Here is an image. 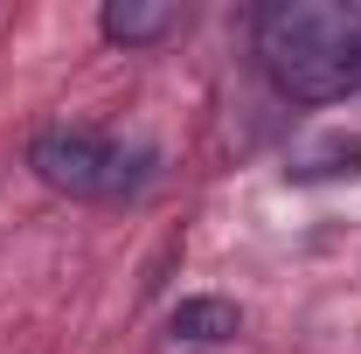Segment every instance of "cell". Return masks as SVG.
<instances>
[{
    "label": "cell",
    "mask_w": 361,
    "mask_h": 354,
    "mask_svg": "<svg viewBox=\"0 0 361 354\" xmlns=\"http://www.w3.org/2000/svg\"><path fill=\"white\" fill-rule=\"evenodd\" d=\"M257 56L299 104L361 90V0H271L257 7Z\"/></svg>",
    "instance_id": "obj_1"
},
{
    "label": "cell",
    "mask_w": 361,
    "mask_h": 354,
    "mask_svg": "<svg viewBox=\"0 0 361 354\" xmlns=\"http://www.w3.org/2000/svg\"><path fill=\"white\" fill-rule=\"evenodd\" d=\"M28 167L56 188V195H77V202H118V195H133L146 167H153V153H126L118 139L104 133H84V126H49L35 146H28Z\"/></svg>",
    "instance_id": "obj_2"
},
{
    "label": "cell",
    "mask_w": 361,
    "mask_h": 354,
    "mask_svg": "<svg viewBox=\"0 0 361 354\" xmlns=\"http://www.w3.org/2000/svg\"><path fill=\"white\" fill-rule=\"evenodd\" d=\"M180 7L174 0H111L104 7V42H126V49H146L160 35H174Z\"/></svg>",
    "instance_id": "obj_3"
},
{
    "label": "cell",
    "mask_w": 361,
    "mask_h": 354,
    "mask_svg": "<svg viewBox=\"0 0 361 354\" xmlns=\"http://www.w3.org/2000/svg\"><path fill=\"white\" fill-rule=\"evenodd\" d=\"M243 326V312L229 306V299H180L174 306V334L180 341H229Z\"/></svg>",
    "instance_id": "obj_4"
}]
</instances>
